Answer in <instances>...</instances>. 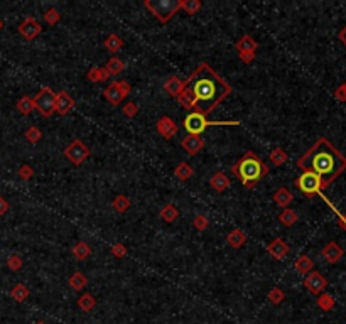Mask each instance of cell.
I'll use <instances>...</instances> for the list:
<instances>
[{
    "label": "cell",
    "mask_w": 346,
    "mask_h": 324,
    "mask_svg": "<svg viewBox=\"0 0 346 324\" xmlns=\"http://www.w3.org/2000/svg\"><path fill=\"white\" fill-rule=\"evenodd\" d=\"M144 7L159 19V22H169L181 10V0H145Z\"/></svg>",
    "instance_id": "277c9868"
},
{
    "label": "cell",
    "mask_w": 346,
    "mask_h": 324,
    "mask_svg": "<svg viewBox=\"0 0 346 324\" xmlns=\"http://www.w3.org/2000/svg\"><path fill=\"white\" fill-rule=\"evenodd\" d=\"M54 101H56V93L49 86H42L41 91L34 96V106L46 118L54 113Z\"/></svg>",
    "instance_id": "8992f818"
},
{
    "label": "cell",
    "mask_w": 346,
    "mask_h": 324,
    "mask_svg": "<svg viewBox=\"0 0 346 324\" xmlns=\"http://www.w3.org/2000/svg\"><path fill=\"white\" fill-rule=\"evenodd\" d=\"M22 265H24L22 257L17 255V253H12V255L7 258V267L11 268L12 272H19L22 268Z\"/></svg>",
    "instance_id": "74e56055"
},
{
    "label": "cell",
    "mask_w": 346,
    "mask_h": 324,
    "mask_svg": "<svg viewBox=\"0 0 346 324\" xmlns=\"http://www.w3.org/2000/svg\"><path fill=\"white\" fill-rule=\"evenodd\" d=\"M7 211H9V201L6 199V197L0 196V216L6 215Z\"/></svg>",
    "instance_id": "7dc6e473"
},
{
    "label": "cell",
    "mask_w": 346,
    "mask_h": 324,
    "mask_svg": "<svg viewBox=\"0 0 346 324\" xmlns=\"http://www.w3.org/2000/svg\"><path fill=\"white\" fill-rule=\"evenodd\" d=\"M113 210L115 211H118V213H125L130 208V205H132V202H130V199L125 194H118L117 197H115L113 199Z\"/></svg>",
    "instance_id": "8d00e7d4"
},
{
    "label": "cell",
    "mask_w": 346,
    "mask_h": 324,
    "mask_svg": "<svg viewBox=\"0 0 346 324\" xmlns=\"http://www.w3.org/2000/svg\"><path fill=\"white\" fill-rule=\"evenodd\" d=\"M123 69H125V63L120 58H117V56L110 58L107 66H105V71L108 73V76H117V74L122 73Z\"/></svg>",
    "instance_id": "cb8c5ba5"
},
{
    "label": "cell",
    "mask_w": 346,
    "mask_h": 324,
    "mask_svg": "<svg viewBox=\"0 0 346 324\" xmlns=\"http://www.w3.org/2000/svg\"><path fill=\"white\" fill-rule=\"evenodd\" d=\"M41 32H42V25L34 17L24 19V22L19 25V34H21L26 40H34Z\"/></svg>",
    "instance_id": "4fadbf2b"
},
{
    "label": "cell",
    "mask_w": 346,
    "mask_h": 324,
    "mask_svg": "<svg viewBox=\"0 0 346 324\" xmlns=\"http://www.w3.org/2000/svg\"><path fill=\"white\" fill-rule=\"evenodd\" d=\"M193 226L196 228V230H199V231H204L209 226V221H208V218L204 215H198V216H194Z\"/></svg>",
    "instance_id": "b9f144b4"
},
{
    "label": "cell",
    "mask_w": 346,
    "mask_h": 324,
    "mask_svg": "<svg viewBox=\"0 0 346 324\" xmlns=\"http://www.w3.org/2000/svg\"><path fill=\"white\" fill-rule=\"evenodd\" d=\"M181 147L188 152L189 155H196L203 150L204 140L199 135H186L181 142Z\"/></svg>",
    "instance_id": "e0dca14e"
},
{
    "label": "cell",
    "mask_w": 346,
    "mask_h": 324,
    "mask_svg": "<svg viewBox=\"0 0 346 324\" xmlns=\"http://www.w3.org/2000/svg\"><path fill=\"white\" fill-rule=\"evenodd\" d=\"M88 155H90V149L84 145V142L79 139H74L71 144L64 149V157H68L74 166H81L83 162L88 159Z\"/></svg>",
    "instance_id": "30bf717a"
},
{
    "label": "cell",
    "mask_w": 346,
    "mask_h": 324,
    "mask_svg": "<svg viewBox=\"0 0 346 324\" xmlns=\"http://www.w3.org/2000/svg\"><path fill=\"white\" fill-rule=\"evenodd\" d=\"M232 172L237 179L242 182L243 187L247 189H253L265 176L269 174L267 164L255 154V152L248 150L237 160V164L232 167Z\"/></svg>",
    "instance_id": "3957f363"
},
{
    "label": "cell",
    "mask_w": 346,
    "mask_h": 324,
    "mask_svg": "<svg viewBox=\"0 0 346 324\" xmlns=\"http://www.w3.org/2000/svg\"><path fill=\"white\" fill-rule=\"evenodd\" d=\"M235 48H237V51H238V58L242 59L243 63L248 64L255 59V51H257V48H258V43L250 34H245L237 40Z\"/></svg>",
    "instance_id": "9c48e42d"
},
{
    "label": "cell",
    "mask_w": 346,
    "mask_h": 324,
    "mask_svg": "<svg viewBox=\"0 0 346 324\" xmlns=\"http://www.w3.org/2000/svg\"><path fill=\"white\" fill-rule=\"evenodd\" d=\"M11 297L17 302H24L29 297V289L24 286V284H16L11 289Z\"/></svg>",
    "instance_id": "d6a6232c"
},
{
    "label": "cell",
    "mask_w": 346,
    "mask_h": 324,
    "mask_svg": "<svg viewBox=\"0 0 346 324\" xmlns=\"http://www.w3.org/2000/svg\"><path fill=\"white\" fill-rule=\"evenodd\" d=\"M316 304L323 309V311H333L334 309V297L333 296H329V294H319V297L316 299Z\"/></svg>",
    "instance_id": "e575fe53"
},
{
    "label": "cell",
    "mask_w": 346,
    "mask_h": 324,
    "mask_svg": "<svg viewBox=\"0 0 346 324\" xmlns=\"http://www.w3.org/2000/svg\"><path fill=\"white\" fill-rule=\"evenodd\" d=\"M17 176L21 177V179L24 181H29V179H32V176H34V169L29 164H24L19 167V172H17Z\"/></svg>",
    "instance_id": "7bdbcfd3"
},
{
    "label": "cell",
    "mask_w": 346,
    "mask_h": 324,
    "mask_svg": "<svg viewBox=\"0 0 346 324\" xmlns=\"http://www.w3.org/2000/svg\"><path fill=\"white\" fill-rule=\"evenodd\" d=\"M321 255H323V258L328 263L334 265V263H338L341 260V257L344 255V252L336 241H329V243H326L324 248L321 250Z\"/></svg>",
    "instance_id": "9a60e30c"
},
{
    "label": "cell",
    "mask_w": 346,
    "mask_h": 324,
    "mask_svg": "<svg viewBox=\"0 0 346 324\" xmlns=\"http://www.w3.org/2000/svg\"><path fill=\"white\" fill-rule=\"evenodd\" d=\"M274 202L275 205H277L279 208H289V205L290 202H292V199H294V196H292V192H290L287 187H279L277 191L274 192Z\"/></svg>",
    "instance_id": "ffe728a7"
},
{
    "label": "cell",
    "mask_w": 346,
    "mask_h": 324,
    "mask_svg": "<svg viewBox=\"0 0 346 324\" xmlns=\"http://www.w3.org/2000/svg\"><path fill=\"white\" fill-rule=\"evenodd\" d=\"M294 267H295V270H297L299 273L308 275V273L314 268V262L311 260L308 255H300V257H297V260H295Z\"/></svg>",
    "instance_id": "d4e9b609"
},
{
    "label": "cell",
    "mask_w": 346,
    "mask_h": 324,
    "mask_svg": "<svg viewBox=\"0 0 346 324\" xmlns=\"http://www.w3.org/2000/svg\"><path fill=\"white\" fill-rule=\"evenodd\" d=\"M159 216L162 218L165 223H174L179 218V210L174 205H165L162 210L159 211Z\"/></svg>",
    "instance_id": "4316f807"
},
{
    "label": "cell",
    "mask_w": 346,
    "mask_h": 324,
    "mask_svg": "<svg viewBox=\"0 0 346 324\" xmlns=\"http://www.w3.org/2000/svg\"><path fill=\"white\" fill-rule=\"evenodd\" d=\"M338 226L341 230H346V215H338Z\"/></svg>",
    "instance_id": "c3c4849f"
},
{
    "label": "cell",
    "mask_w": 346,
    "mask_h": 324,
    "mask_svg": "<svg viewBox=\"0 0 346 324\" xmlns=\"http://www.w3.org/2000/svg\"><path fill=\"white\" fill-rule=\"evenodd\" d=\"M130 90H132V86L128 81H113L107 90H103V98L110 105L118 106L130 95Z\"/></svg>",
    "instance_id": "ba28073f"
},
{
    "label": "cell",
    "mask_w": 346,
    "mask_h": 324,
    "mask_svg": "<svg viewBox=\"0 0 346 324\" xmlns=\"http://www.w3.org/2000/svg\"><path fill=\"white\" fill-rule=\"evenodd\" d=\"M230 93H232V86L208 63H199L191 76L184 81V88L178 96V101L183 108L206 116Z\"/></svg>",
    "instance_id": "6da1fadb"
},
{
    "label": "cell",
    "mask_w": 346,
    "mask_h": 324,
    "mask_svg": "<svg viewBox=\"0 0 346 324\" xmlns=\"http://www.w3.org/2000/svg\"><path fill=\"white\" fill-rule=\"evenodd\" d=\"M59 19H61V14H59L56 9H49V10H46V14H44V20H46V24H49V25H56L59 22Z\"/></svg>",
    "instance_id": "60d3db41"
},
{
    "label": "cell",
    "mask_w": 346,
    "mask_h": 324,
    "mask_svg": "<svg viewBox=\"0 0 346 324\" xmlns=\"http://www.w3.org/2000/svg\"><path fill=\"white\" fill-rule=\"evenodd\" d=\"M36 324H46V322H44V321H37Z\"/></svg>",
    "instance_id": "816d5d0a"
},
{
    "label": "cell",
    "mask_w": 346,
    "mask_h": 324,
    "mask_svg": "<svg viewBox=\"0 0 346 324\" xmlns=\"http://www.w3.org/2000/svg\"><path fill=\"white\" fill-rule=\"evenodd\" d=\"M68 284H69V287H71L73 291L81 292V291H84V287L88 286V278H87V275H84V273H81V272H74L73 275L69 277Z\"/></svg>",
    "instance_id": "603a6c76"
},
{
    "label": "cell",
    "mask_w": 346,
    "mask_h": 324,
    "mask_svg": "<svg viewBox=\"0 0 346 324\" xmlns=\"http://www.w3.org/2000/svg\"><path fill=\"white\" fill-rule=\"evenodd\" d=\"M2 27H4V22H2V19H0V30H2Z\"/></svg>",
    "instance_id": "f907efd6"
},
{
    "label": "cell",
    "mask_w": 346,
    "mask_h": 324,
    "mask_svg": "<svg viewBox=\"0 0 346 324\" xmlns=\"http://www.w3.org/2000/svg\"><path fill=\"white\" fill-rule=\"evenodd\" d=\"M122 110H123V115H125V116H128V118H134V116L139 113V106H137V103H127Z\"/></svg>",
    "instance_id": "f6af8a7d"
},
{
    "label": "cell",
    "mask_w": 346,
    "mask_h": 324,
    "mask_svg": "<svg viewBox=\"0 0 346 324\" xmlns=\"http://www.w3.org/2000/svg\"><path fill=\"white\" fill-rule=\"evenodd\" d=\"M17 110L19 113L22 115H31L34 110H36V106H34V98H31V96H22V98L17 100Z\"/></svg>",
    "instance_id": "f1b7e54d"
},
{
    "label": "cell",
    "mask_w": 346,
    "mask_h": 324,
    "mask_svg": "<svg viewBox=\"0 0 346 324\" xmlns=\"http://www.w3.org/2000/svg\"><path fill=\"white\" fill-rule=\"evenodd\" d=\"M269 159L270 162H272L274 166H284L285 162H287L289 159V155H287V152H285L284 149H280V147H274L272 150H270V154H269Z\"/></svg>",
    "instance_id": "83f0119b"
},
{
    "label": "cell",
    "mask_w": 346,
    "mask_h": 324,
    "mask_svg": "<svg viewBox=\"0 0 346 324\" xmlns=\"http://www.w3.org/2000/svg\"><path fill=\"white\" fill-rule=\"evenodd\" d=\"M209 187L217 192L227 191L230 187V177L225 174V172H217V174H213L211 179H209Z\"/></svg>",
    "instance_id": "ac0fdd59"
},
{
    "label": "cell",
    "mask_w": 346,
    "mask_h": 324,
    "mask_svg": "<svg viewBox=\"0 0 346 324\" xmlns=\"http://www.w3.org/2000/svg\"><path fill=\"white\" fill-rule=\"evenodd\" d=\"M297 167L302 172L309 171L318 174L324 189L346 171V157L328 139L321 137L304 155L299 157Z\"/></svg>",
    "instance_id": "7a4b0ae2"
},
{
    "label": "cell",
    "mask_w": 346,
    "mask_h": 324,
    "mask_svg": "<svg viewBox=\"0 0 346 324\" xmlns=\"http://www.w3.org/2000/svg\"><path fill=\"white\" fill-rule=\"evenodd\" d=\"M78 307L81 309L83 312H92L95 307H97V299H95L90 292H84L81 297L78 299Z\"/></svg>",
    "instance_id": "484cf974"
},
{
    "label": "cell",
    "mask_w": 346,
    "mask_h": 324,
    "mask_svg": "<svg viewBox=\"0 0 346 324\" xmlns=\"http://www.w3.org/2000/svg\"><path fill=\"white\" fill-rule=\"evenodd\" d=\"M238 124L240 122H235V120L233 122H209V120H206V116L194 113V111L188 113L186 118L183 120V127H184V130L188 132V135H199L211 125L214 127V125H238Z\"/></svg>",
    "instance_id": "5b68a950"
},
{
    "label": "cell",
    "mask_w": 346,
    "mask_h": 324,
    "mask_svg": "<svg viewBox=\"0 0 346 324\" xmlns=\"http://www.w3.org/2000/svg\"><path fill=\"white\" fill-rule=\"evenodd\" d=\"M105 49H108L110 53H117L118 49H122L123 48V39L120 37L118 34H110L107 39H105Z\"/></svg>",
    "instance_id": "4dcf8cb0"
},
{
    "label": "cell",
    "mask_w": 346,
    "mask_h": 324,
    "mask_svg": "<svg viewBox=\"0 0 346 324\" xmlns=\"http://www.w3.org/2000/svg\"><path fill=\"white\" fill-rule=\"evenodd\" d=\"M295 186H297L299 189L302 191V194H306L308 197H313L316 194H319L321 189H323L321 177L318 174H314V172H309V171L302 172V174L297 177Z\"/></svg>",
    "instance_id": "52a82bcc"
},
{
    "label": "cell",
    "mask_w": 346,
    "mask_h": 324,
    "mask_svg": "<svg viewBox=\"0 0 346 324\" xmlns=\"http://www.w3.org/2000/svg\"><path fill=\"white\" fill-rule=\"evenodd\" d=\"M299 216H297V211L290 210V208H285V210L279 215V221L282 223L284 226H292L294 223H297Z\"/></svg>",
    "instance_id": "1f68e13d"
},
{
    "label": "cell",
    "mask_w": 346,
    "mask_h": 324,
    "mask_svg": "<svg viewBox=\"0 0 346 324\" xmlns=\"http://www.w3.org/2000/svg\"><path fill=\"white\" fill-rule=\"evenodd\" d=\"M227 243L232 248H240L247 243V233H243L242 230H232L227 235Z\"/></svg>",
    "instance_id": "44dd1931"
},
{
    "label": "cell",
    "mask_w": 346,
    "mask_h": 324,
    "mask_svg": "<svg viewBox=\"0 0 346 324\" xmlns=\"http://www.w3.org/2000/svg\"><path fill=\"white\" fill-rule=\"evenodd\" d=\"M74 108V100L68 91H59L56 93V101H54V113L68 115Z\"/></svg>",
    "instance_id": "5bb4252c"
},
{
    "label": "cell",
    "mask_w": 346,
    "mask_h": 324,
    "mask_svg": "<svg viewBox=\"0 0 346 324\" xmlns=\"http://www.w3.org/2000/svg\"><path fill=\"white\" fill-rule=\"evenodd\" d=\"M338 39H339L341 43H343V44L346 46V25H344L343 29L339 30V34H338Z\"/></svg>",
    "instance_id": "681fc988"
},
{
    "label": "cell",
    "mask_w": 346,
    "mask_h": 324,
    "mask_svg": "<svg viewBox=\"0 0 346 324\" xmlns=\"http://www.w3.org/2000/svg\"><path fill=\"white\" fill-rule=\"evenodd\" d=\"M334 98L338 100V101H341V103H343V101H346V83L339 85L338 88L334 90Z\"/></svg>",
    "instance_id": "bcb514c9"
},
{
    "label": "cell",
    "mask_w": 346,
    "mask_h": 324,
    "mask_svg": "<svg viewBox=\"0 0 346 324\" xmlns=\"http://www.w3.org/2000/svg\"><path fill=\"white\" fill-rule=\"evenodd\" d=\"M304 286L311 294L319 296V294H323L324 289L328 287V280H326V278L321 275L318 270H311L304 278Z\"/></svg>",
    "instance_id": "8fae6325"
},
{
    "label": "cell",
    "mask_w": 346,
    "mask_h": 324,
    "mask_svg": "<svg viewBox=\"0 0 346 324\" xmlns=\"http://www.w3.org/2000/svg\"><path fill=\"white\" fill-rule=\"evenodd\" d=\"M73 257L76 258L78 262H84L87 258L92 255V248H90L88 243H84V241H76L73 245Z\"/></svg>",
    "instance_id": "7402d4cb"
},
{
    "label": "cell",
    "mask_w": 346,
    "mask_h": 324,
    "mask_svg": "<svg viewBox=\"0 0 346 324\" xmlns=\"http://www.w3.org/2000/svg\"><path fill=\"white\" fill-rule=\"evenodd\" d=\"M184 88V81H181L178 78V76H170L167 78V81L164 83V91L170 96H174V98H178L179 95H181V91Z\"/></svg>",
    "instance_id": "d6986e66"
},
{
    "label": "cell",
    "mask_w": 346,
    "mask_h": 324,
    "mask_svg": "<svg viewBox=\"0 0 346 324\" xmlns=\"http://www.w3.org/2000/svg\"><path fill=\"white\" fill-rule=\"evenodd\" d=\"M87 78L92 83H102V81L108 78V73L105 71V68H92L87 73Z\"/></svg>",
    "instance_id": "836d02e7"
},
{
    "label": "cell",
    "mask_w": 346,
    "mask_h": 324,
    "mask_svg": "<svg viewBox=\"0 0 346 324\" xmlns=\"http://www.w3.org/2000/svg\"><path fill=\"white\" fill-rule=\"evenodd\" d=\"M267 252L270 253V257L275 258V260H282V258L289 255V245L282 240V238H274V240L267 245Z\"/></svg>",
    "instance_id": "2e32d148"
},
{
    "label": "cell",
    "mask_w": 346,
    "mask_h": 324,
    "mask_svg": "<svg viewBox=\"0 0 346 324\" xmlns=\"http://www.w3.org/2000/svg\"><path fill=\"white\" fill-rule=\"evenodd\" d=\"M203 4L199 0H181V10H184L188 15H194L201 10Z\"/></svg>",
    "instance_id": "d590c367"
},
{
    "label": "cell",
    "mask_w": 346,
    "mask_h": 324,
    "mask_svg": "<svg viewBox=\"0 0 346 324\" xmlns=\"http://www.w3.org/2000/svg\"><path fill=\"white\" fill-rule=\"evenodd\" d=\"M284 299H285V294H284V291L280 287H272L269 291V301L272 302V304L284 302Z\"/></svg>",
    "instance_id": "f35d334b"
},
{
    "label": "cell",
    "mask_w": 346,
    "mask_h": 324,
    "mask_svg": "<svg viewBox=\"0 0 346 324\" xmlns=\"http://www.w3.org/2000/svg\"><path fill=\"white\" fill-rule=\"evenodd\" d=\"M155 130L159 132V135H162V139L170 140L174 135H178L179 127H178L176 122L170 118V116L164 115V116H160V118L157 120V124H155Z\"/></svg>",
    "instance_id": "7c38bea8"
},
{
    "label": "cell",
    "mask_w": 346,
    "mask_h": 324,
    "mask_svg": "<svg viewBox=\"0 0 346 324\" xmlns=\"http://www.w3.org/2000/svg\"><path fill=\"white\" fill-rule=\"evenodd\" d=\"M193 174H194V171H193V167L188 164V162H181V164H178L176 169H174V176H176L179 181L191 179Z\"/></svg>",
    "instance_id": "f546056e"
},
{
    "label": "cell",
    "mask_w": 346,
    "mask_h": 324,
    "mask_svg": "<svg viewBox=\"0 0 346 324\" xmlns=\"http://www.w3.org/2000/svg\"><path fill=\"white\" fill-rule=\"evenodd\" d=\"M24 135H26V139L31 142V144H37V142L42 139V132L39 130L37 127H29Z\"/></svg>",
    "instance_id": "ab89813d"
},
{
    "label": "cell",
    "mask_w": 346,
    "mask_h": 324,
    "mask_svg": "<svg viewBox=\"0 0 346 324\" xmlns=\"http://www.w3.org/2000/svg\"><path fill=\"white\" fill-rule=\"evenodd\" d=\"M112 255L115 258L127 257V247H125L123 243H115V245H112Z\"/></svg>",
    "instance_id": "ee69618b"
}]
</instances>
